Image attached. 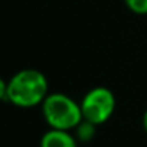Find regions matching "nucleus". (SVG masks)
Listing matches in <instances>:
<instances>
[{
	"mask_svg": "<svg viewBox=\"0 0 147 147\" xmlns=\"http://www.w3.org/2000/svg\"><path fill=\"white\" fill-rule=\"evenodd\" d=\"M97 127L98 125H95V124H92V123H90L87 120H82L77 125V128L74 130V134H75L78 143L87 144V143L92 141L94 137H95V134H97Z\"/></svg>",
	"mask_w": 147,
	"mask_h": 147,
	"instance_id": "obj_5",
	"label": "nucleus"
},
{
	"mask_svg": "<svg viewBox=\"0 0 147 147\" xmlns=\"http://www.w3.org/2000/svg\"><path fill=\"white\" fill-rule=\"evenodd\" d=\"M130 12L138 16L147 15V0H123Z\"/></svg>",
	"mask_w": 147,
	"mask_h": 147,
	"instance_id": "obj_6",
	"label": "nucleus"
},
{
	"mask_svg": "<svg viewBox=\"0 0 147 147\" xmlns=\"http://www.w3.org/2000/svg\"><path fill=\"white\" fill-rule=\"evenodd\" d=\"M78 144L75 134L71 131L49 128L40 137L39 147H78Z\"/></svg>",
	"mask_w": 147,
	"mask_h": 147,
	"instance_id": "obj_4",
	"label": "nucleus"
},
{
	"mask_svg": "<svg viewBox=\"0 0 147 147\" xmlns=\"http://www.w3.org/2000/svg\"><path fill=\"white\" fill-rule=\"evenodd\" d=\"M143 128H144V131L147 133V110H146L144 114H143Z\"/></svg>",
	"mask_w": 147,
	"mask_h": 147,
	"instance_id": "obj_7",
	"label": "nucleus"
},
{
	"mask_svg": "<svg viewBox=\"0 0 147 147\" xmlns=\"http://www.w3.org/2000/svg\"><path fill=\"white\" fill-rule=\"evenodd\" d=\"M49 95V82L43 72L25 68L5 81H0V98L18 108H33L42 105Z\"/></svg>",
	"mask_w": 147,
	"mask_h": 147,
	"instance_id": "obj_1",
	"label": "nucleus"
},
{
	"mask_svg": "<svg viewBox=\"0 0 147 147\" xmlns=\"http://www.w3.org/2000/svg\"><path fill=\"white\" fill-rule=\"evenodd\" d=\"M40 108L49 128L72 131L84 120L81 104L63 92H49Z\"/></svg>",
	"mask_w": 147,
	"mask_h": 147,
	"instance_id": "obj_2",
	"label": "nucleus"
},
{
	"mask_svg": "<svg viewBox=\"0 0 147 147\" xmlns=\"http://www.w3.org/2000/svg\"><path fill=\"white\" fill-rule=\"evenodd\" d=\"M80 104L84 120L95 125H101L113 117L117 100L111 90L105 87H95L82 97Z\"/></svg>",
	"mask_w": 147,
	"mask_h": 147,
	"instance_id": "obj_3",
	"label": "nucleus"
}]
</instances>
